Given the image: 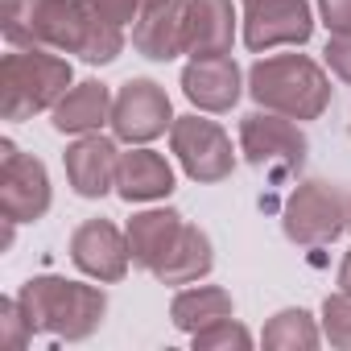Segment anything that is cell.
Instances as JSON below:
<instances>
[{
	"mask_svg": "<svg viewBox=\"0 0 351 351\" xmlns=\"http://www.w3.org/2000/svg\"><path fill=\"white\" fill-rule=\"evenodd\" d=\"M191 343H195V351H248L252 347V330L244 322H236V314H232V318H219V322L195 330Z\"/></svg>",
	"mask_w": 351,
	"mask_h": 351,
	"instance_id": "cell-22",
	"label": "cell"
},
{
	"mask_svg": "<svg viewBox=\"0 0 351 351\" xmlns=\"http://www.w3.org/2000/svg\"><path fill=\"white\" fill-rule=\"evenodd\" d=\"M248 95L265 112L289 120H318L330 108V75L310 54H269L248 66Z\"/></svg>",
	"mask_w": 351,
	"mask_h": 351,
	"instance_id": "cell-1",
	"label": "cell"
},
{
	"mask_svg": "<svg viewBox=\"0 0 351 351\" xmlns=\"http://www.w3.org/2000/svg\"><path fill=\"white\" fill-rule=\"evenodd\" d=\"M169 149L178 157V165L186 169L191 182H203V186H215L223 178H232L236 169V149H232V136L223 132V124L191 112V116H178L169 128Z\"/></svg>",
	"mask_w": 351,
	"mask_h": 351,
	"instance_id": "cell-7",
	"label": "cell"
},
{
	"mask_svg": "<svg viewBox=\"0 0 351 351\" xmlns=\"http://www.w3.org/2000/svg\"><path fill=\"white\" fill-rule=\"evenodd\" d=\"M112 91L95 79H83L75 83L50 112V124L54 132L62 136H87V132H99L104 124H112Z\"/></svg>",
	"mask_w": 351,
	"mask_h": 351,
	"instance_id": "cell-17",
	"label": "cell"
},
{
	"mask_svg": "<svg viewBox=\"0 0 351 351\" xmlns=\"http://www.w3.org/2000/svg\"><path fill=\"white\" fill-rule=\"evenodd\" d=\"M248 91V75L232 54H211V58H191L182 66V95L199 112H232L240 95Z\"/></svg>",
	"mask_w": 351,
	"mask_h": 351,
	"instance_id": "cell-12",
	"label": "cell"
},
{
	"mask_svg": "<svg viewBox=\"0 0 351 351\" xmlns=\"http://www.w3.org/2000/svg\"><path fill=\"white\" fill-rule=\"evenodd\" d=\"M34 335H38V330H34V322H29L21 298H5V302H0V347L21 351Z\"/></svg>",
	"mask_w": 351,
	"mask_h": 351,
	"instance_id": "cell-25",
	"label": "cell"
},
{
	"mask_svg": "<svg viewBox=\"0 0 351 351\" xmlns=\"http://www.w3.org/2000/svg\"><path fill=\"white\" fill-rule=\"evenodd\" d=\"M120 50H124V25H112V21H104V17H95V25H91V34H87L79 58H83L87 66H108V62L120 58Z\"/></svg>",
	"mask_w": 351,
	"mask_h": 351,
	"instance_id": "cell-23",
	"label": "cell"
},
{
	"mask_svg": "<svg viewBox=\"0 0 351 351\" xmlns=\"http://www.w3.org/2000/svg\"><path fill=\"white\" fill-rule=\"evenodd\" d=\"M244 5H256V0H244Z\"/></svg>",
	"mask_w": 351,
	"mask_h": 351,
	"instance_id": "cell-31",
	"label": "cell"
},
{
	"mask_svg": "<svg viewBox=\"0 0 351 351\" xmlns=\"http://www.w3.org/2000/svg\"><path fill=\"white\" fill-rule=\"evenodd\" d=\"M186 13L191 0H145V9L132 21V50L149 62L186 54Z\"/></svg>",
	"mask_w": 351,
	"mask_h": 351,
	"instance_id": "cell-14",
	"label": "cell"
},
{
	"mask_svg": "<svg viewBox=\"0 0 351 351\" xmlns=\"http://www.w3.org/2000/svg\"><path fill=\"white\" fill-rule=\"evenodd\" d=\"M240 34L252 54H269L277 46H306L314 34V13L306 0H256V5H244Z\"/></svg>",
	"mask_w": 351,
	"mask_h": 351,
	"instance_id": "cell-10",
	"label": "cell"
},
{
	"mask_svg": "<svg viewBox=\"0 0 351 351\" xmlns=\"http://www.w3.org/2000/svg\"><path fill=\"white\" fill-rule=\"evenodd\" d=\"M75 87L71 62L58 50H13L0 62V116L21 124L38 112H54V104Z\"/></svg>",
	"mask_w": 351,
	"mask_h": 351,
	"instance_id": "cell-4",
	"label": "cell"
},
{
	"mask_svg": "<svg viewBox=\"0 0 351 351\" xmlns=\"http://www.w3.org/2000/svg\"><path fill=\"white\" fill-rule=\"evenodd\" d=\"M62 165H66V182L79 199H104L116 191L120 145L116 136H104V132L75 136V145H66L62 153Z\"/></svg>",
	"mask_w": 351,
	"mask_h": 351,
	"instance_id": "cell-13",
	"label": "cell"
},
{
	"mask_svg": "<svg viewBox=\"0 0 351 351\" xmlns=\"http://www.w3.org/2000/svg\"><path fill=\"white\" fill-rule=\"evenodd\" d=\"M182 228H186V219L173 211V207H149V211H136V215L128 219V228H124V236H128V252H132V265L145 269V273H153V269L169 256V248L178 244Z\"/></svg>",
	"mask_w": 351,
	"mask_h": 351,
	"instance_id": "cell-16",
	"label": "cell"
},
{
	"mask_svg": "<svg viewBox=\"0 0 351 351\" xmlns=\"http://www.w3.org/2000/svg\"><path fill=\"white\" fill-rule=\"evenodd\" d=\"M322 58H326V66H330L335 79L351 83V38H330L326 50H322Z\"/></svg>",
	"mask_w": 351,
	"mask_h": 351,
	"instance_id": "cell-28",
	"label": "cell"
},
{
	"mask_svg": "<svg viewBox=\"0 0 351 351\" xmlns=\"http://www.w3.org/2000/svg\"><path fill=\"white\" fill-rule=\"evenodd\" d=\"M211 269H215L211 236H207L203 228L186 223L182 236H178V244L169 248V256L153 269V277H157L161 285H195V281H203Z\"/></svg>",
	"mask_w": 351,
	"mask_h": 351,
	"instance_id": "cell-19",
	"label": "cell"
},
{
	"mask_svg": "<svg viewBox=\"0 0 351 351\" xmlns=\"http://www.w3.org/2000/svg\"><path fill=\"white\" fill-rule=\"evenodd\" d=\"M318 17L330 38H351V0H318Z\"/></svg>",
	"mask_w": 351,
	"mask_h": 351,
	"instance_id": "cell-26",
	"label": "cell"
},
{
	"mask_svg": "<svg viewBox=\"0 0 351 351\" xmlns=\"http://www.w3.org/2000/svg\"><path fill=\"white\" fill-rule=\"evenodd\" d=\"M13 240H17V223H13V219H5V236H0V252H9V248H13Z\"/></svg>",
	"mask_w": 351,
	"mask_h": 351,
	"instance_id": "cell-30",
	"label": "cell"
},
{
	"mask_svg": "<svg viewBox=\"0 0 351 351\" xmlns=\"http://www.w3.org/2000/svg\"><path fill=\"white\" fill-rule=\"evenodd\" d=\"M322 339L339 351H351V293H326L322 302Z\"/></svg>",
	"mask_w": 351,
	"mask_h": 351,
	"instance_id": "cell-24",
	"label": "cell"
},
{
	"mask_svg": "<svg viewBox=\"0 0 351 351\" xmlns=\"http://www.w3.org/2000/svg\"><path fill=\"white\" fill-rule=\"evenodd\" d=\"M232 42H236V9H232V0H191L186 54L191 58L232 54Z\"/></svg>",
	"mask_w": 351,
	"mask_h": 351,
	"instance_id": "cell-18",
	"label": "cell"
},
{
	"mask_svg": "<svg viewBox=\"0 0 351 351\" xmlns=\"http://www.w3.org/2000/svg\"><path fill=\"white\" fill-rule=\"evenodd\" d=\"M71 261L79 273H87L99 285H116L124 281L132 252H128V236L112 223V219H83L71 232Z\"/></svg>",
	"mask_w": 351,
	"mask_h": 351,
	"instance_id": "cell-11",
	"label": "cell"
},
{
	"mask_svg": "<svg viewBox=\"0 0 351 351\" xmlns=\"http://www.w3.org/2000/svg\"><path fill=\"white\" fill-rule=\"evenodd\" d=\"M17 298H21L38 335H54V339H66V343L91 339L104 326V314H108V293L104 289L83 285V281H66V277H54V273L29 277Z\"/></svg>",
	"mask_w": 351,
	"mask_h": 351,
	"instance_id": "cell-2",
	"label": "cell"
},
{
	"mask_svg": "<svg viewBox=\"0 0 351 351\" xmlns=\"http://www.w3.org/2000/svg\"><path fill=\"white\" fill-rule=\"evenodd\" d=\"M50 211V173L34 153L0 141V215L13 223H38Z\"/></svg>",
	"mask_w": 351,
	"mask_h": 351,
	"instance_id": "cell-8",
	"label": "cell"
},
{
	"mask_svg": "<svg viewBox=\"0 0 351 351\" xmlns=\"http://www.w3.org/2000/svg\"><path fill=\"white\" fill-rule=\"evenodd\" d=\"M351 228V195H343L335 182L326 178H306L293 186V195L285 199L281 211V232L285 240L302 244V248H318L339 240Z\"/></svg>",
	"mask_w": 351,
	"mask_h": 351,
	"instance_id": "cell-5",
	"label": "cell"
},
{
	"mask_svg": "<svg viewBox=\"0 0 351 351\" xmlns=\"http://www.w3.org/2000/svg\"><path fill=\"white\" fill-rule=\"evenodd\" d=\"M261 343H265L269 351H314V347L322 343V326L314 322L310 310L285 306V310H277V314L265 322Z\"/></svg>",
	"mask_w": 351,
	"mask_h": 351,
	"instance_id": "cell-21",
	"label": "cell"
},
{
	"mask_svg": "<svg viewBox=\"0 0 351 351\" xmlns=\"http://www.w3.org/2000/svg\"><path fill=\"white\" fill-rule=\"evenodd\" d=\"M232 314H236V302L219 285H186V289L173 293V302H169L173 326L186 330V335H195V330H203V326H211L219 318H232Z\"/></svg>",
	"mask_w": 351,
	"mask_h": 351,
	"instance_id": "cell-20",
	"label": "cell"
},
{
	"mask_svg": "<svg viewBox=\"0 0 351 351\" xmlns=\"http://www.w3.org/2000/svg\"><path fill=\"white\" fill-rule=\"evenodd\" d=\"M339 289L351 293V248H347V256H343V265H339Z\"/></svg>",
	"mask_w": 351,
	"mask_h": 351,
	"instance_id": "cell-29",
	"label": "cell"
},
{
	"mask_svg": "<svg viewBox=\"0 0 351 351\" xmlns=\"http://www.w3.org/2000/svg\"><path fill=\"white\" fill-rule=\"evenodd\" d=\"M240 153L248 165L265 169L269 178H289V173H298L306 165L310 141L298 128V120L256 108L240 120Z\"/></svg>",
	"mask_w": 351,
	"mask_h": 351,
	"instance_id": "cell-6",
	"label": "cell"
},
{
	"mask_svg": "<svg viewBox=\"0 0 351 351\" xmlns=\"http://www.w3.org/2000/svg\"><path fill=\"white\" fill-rule=\"evenodd\" d=\"M173 104L165 95L161 83L153 79H128L120 83L116 99H112V136L124 145H149L161 132L173 128Z\"/></svg>",
	"mask_w": 351,
	"mask_h": 351,
	"instance_id": "cell-9",
	"label": "cell"
},
{
	"mask_svg": "<svg viewBox=\"0 0 351 351\" xmlns=\"http://www.w3.org/2000/svg\"><path fill=\"white\" fill-rule=\"evenodd\" d=\"M173 182H178V178H173V165H169L161 153H153V149H145V145L120 153L116 195H120L124 203H161V199L173 195Z\"/></svg>",
	"mask_w": 351,
	"mask_h": 351,
	"instance_id": "cell-15",
	"label": "cell"
},
{
	"mask_svg": "<svg viewBox=\"0 0 351 351\" xmlns=\"http://www.w3.org/2000/svg\"><path fill=\"white\" fill-rule=\"evenodd\" d=\"M95 25L87 0H5L0 29L13 50H58L83 54V42Z\"/></svg>",
	"mask_w": 351,
	"mask_h": 351,
	"instance_id": "cell-3",
	"label": "cell"
},
{
	"mask_svg": "<svg viewBox=\"0 0 351 351\" xmlns=\"http://www.w3.org/2000/svg\"><path fill=\"white\" fill-rule=\"evenodd\" d=\"M87 5H91L95 17H104V21H112V25H128V21H136V13L145 9V0H87Z\"/></svg>",
	"mask_w": 351,
	"mask_h": 351,
	"instance_id": "cell-27",
	"label": "cell"
}]
</instances>
